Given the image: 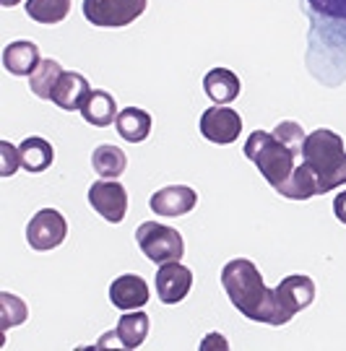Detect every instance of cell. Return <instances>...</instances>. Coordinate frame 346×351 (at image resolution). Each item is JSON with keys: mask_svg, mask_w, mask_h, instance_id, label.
<instances>
[{"mask_svg": "<svg viewBox=\"0 0 346 351\" xmlns=\"http://www.w3.org/2000/svg\"><path fill=\"white\" fill-rule=\"evenodd\" d=\"M276 193L289 198V201H308L312 195H318V177L312 175V169L305 162L297 164L292 177Z\"/></svg>", "mask_w": 346, "mask_h": 351, "instance_id": "20", "label": "cell"}, {"mask_svg": "<svg viewBox=\"0 0 346 351\" xmlns=\"http://www.w3.org/2000/svg\"><path fill=\"white\" fill-rule=\"evenodd\" d=\"M39 63H42L39 47L29 39L11 42L3 50V68L11 75H32L39 68Z\"/></svg>", "mask_w": 346, "mask_h": 351, "instance_id": "16", "label": "cell"}, {"mask_svg": "<svg viewBox=\"0 0 346 351\" xmlns=\"http://www.w3.org/2000/svg\"><path fill=\"white\" fill-rule=\"evenodd\" d=\"M334 213L341 224H346V190H341L334 198Z\"/></svg>", "mask_w": 346, "mask_h": 351, "instance_id": "29", "label": "cell"}, {"mask_svg": "<svg viewBox=\"0 0 346 351\" xmlns=\"http://www.w3.org/2000/svg\"><path fill=\"white\" fill-rule=\"evenodd\" d=\"M115 339L125 349H138L148 336V315L146 313H125L112 330Z\"/></svg>", "mask_w": 346, "mask_h": 351, "instance_id": "21", "label": "cell"}, {"mask_svg": "<svg viewBox=\"0 0 346 351\" xmlns=\"http://www.w3.org/2000/svg\"><path fill=\"white\" fill-rule=\"evenodd\" d=\"M193 289V271L183 265L180 261L172 263H161L157 271V294L164 304H177L187 297V291Z\"/></svg>", "mask_w": 346, "mask_h": 351, "instance_id": "11", "label": "cell"}, {"mask_svg": "<svg viewBox=\"0 0 346 351\" xmlns=\"http://www.w3.org/2000/svg\"><path fill=\"white\" fill-rule=\"evenodd\" d=\"M310 13V52L308 68H334L331 86H338V63H346V0H305Z\"/></svg>", "mask_w": 346, "mask_h": 351, "instance_id": "1", "label": "cell"}, {"mask_svg": "<svg viewBox=\"0 0 346 351\" xmlns=\"http://www.w3.org/2000/svg\"><path fill=\"white\" fill-rule=\"evenodd\" d=\"M19 154H21V169L32 172V175H39V172L49 169V164L55 159V151L49 146V141L39 138V136L21 141Z\"/></svg>", "mask_w": 346, "mask_h": 351, "instance_id": "19", "label": "cell"}, {"mask_svg": "<svg viewBox=\"0 0 346 351\" xmlns=\"http://www.w3.org/2000/svg\"><path fill=\"white\" fill-rule=\"evenodd\" d=\"M115 130L128 143H141L151 133V114L146 110H141V107H125V110H120L117 120H115Z\"/></svg>", "mask_w": 346, "mask_h": 351, "instance_id": "18", "label": "cell"}, {"mask_svg": "<svg viewBox=\"0 0 346 351\" xmlns=\"http://www.w3.org/2000/svg\"><path fill=\"white\" fill-rule=\"evenodd\" d=\"M227 346H229V343L224 341L222 333H211L209 339H203V343H200V349H203V351H211V349H222L224 351Z\"/></svg>", "mask_w": 346, "mask_h": 351, "instance_id": "28", "label": "cell"}, {"mask_svg": "<svg viewBox=\"0 0 346 351\" xmlns=\"http://www.w3.org/2000/svg\"><path fill=\"white\" fill-rule=\"evenodd\" d=\"M222 287L227 291L229 302L237 307V313L255 320V323H266V326H276V302H273V291L266 287V281L260 276L258 265L247 258H235L222 268Z\"/></svg>", "mask_w": 346, "mask_h": 351, "instance_id": "2", "label": "cell"}, {"mask_svg": "<svg viewBox=\"0 0 346 351\" xmlns=\"http://www.w3.org/2000/svg\"><path fill=\"white\" fill-rule=\"evenodd\" d=\"M21 167V154L19 146H13L11 141H0V175L11 177Z\"/></svg>", "mask_w": 346, "mask_h": 351, "instance_id": "27", "label": "cell"}, {"mask_svg": "<svg viewBox=\"0 0 346 351\" xmlns=\"http://www.w3.org/2000/svg\"><path fill=\"white\" fill-rule=\"evenodd\" d=\"M91 167H94V172H97L99 177L115 180V177H120L125 172L128 159H125L123 149H117V146H112V143H102V146H97L94 154H91Z\"/></svg>", "mask_w": 346, "mask_h": 351, "instance_id": "22", "label": "cell"}, {"mask_svg": "<svg viewBox=\"0 0 346 351\" xmlns=\"http://www.w3.org/2000/svg\"><path fill=\"white\" fill-rule=\"evenodd\" d=\"M89 91H91V84H89L86 75L76 73V71H62V75L52 88V101L65 112H76V110H81Z\"/></svg>", "mask_w": 346, "mask_h": 351, "instance_id": "14", "label": "cell"}, {"mask_svg": "<svg viewBox=\"0 0 346 351\" xmlns=\"http://www.w3.org/2000/svg\"><path fill=\"white\" fill-rule=\"evenodd\" d=\"M71 13V0H26V16L37 24H60Z\"/></svg>", "mask_w": 346, "mask_h": 351, "instance_id": "23", "label": "cell"}, {"mask_svg": "<svg viewBox=\"0 0 346 351\" xmlns=\"http://www.w3.org/2000/svg\"><path fill=\"white\" fill-rule=\"evenodd\" d=\"M62 75V68L58 60H42L39 68L29 75V86H32V94L39 97V99H52V88L58 84V78Z\"/></svg>", "mask_w": 346, "mask_h": 351, "instance_id": "24", "label": "cell"}, {"mask_svg": "<svg viewBox=\"0 0 346 351\" xmlns=\"http://www.w3.org/2000/svg\"><path fill=\"white\" fill-rule=\"evenodd\" d=\"M315 300V281L310 276H286L273 289L276 326H286L297 313H302Z\"/></svg>", "mask_w": 346, "mask_h": 351, "instance_id": "7", "label": "cell"}, {"mask_svg": "<svg viewBox=\"0 0 346 351\" xmlns=\"http://www.w3.org/2000/svg\"><path fill=\"white\" fill-rule=\"evenodd\" d=\"M273 136L281 141L284 146H289V149L295 151L297 156H302V146H305V138H308V136H305V130H302L299 123H295V120H284V123L276 125Z\"/></svg>", "mask_w": 346, "mask_h": 351, "instance_id": "26", "label": "cell"}, {"mask_svg": "<svg viewBox=\"0 0 346 351\" xmlns=\"http://www.w3.org/2000/svg\"><path fill=\"white\" fill-rule=\"evenodd\" d=\"M203 91L214 104H232L240 97V78L229 68H211L203 78Z\"/></svg>", "mask_w": 346, "mask_h": 351, "instance_id": "17", "label": "cell"}, {"mask_svg": "<svg viewBox=\"0 0 346 351\" xmlns=\"http://www.w3.org/2000/svg\"><path fill=\"white\" fill-rule=\"evenodd\" d=\"M245 156L260 169L266 182L273 190H279L295 172L297 154L289 146H284L273 133L266 130H253L250 138L245 141Z\"/></svg>", "mask_w": 346, "mask_h": 351, "instance_id": "4", "label": "cell"}, {"mask_svg": "<svg viewBox=\"0 0 346 351\" xmlns=\"http://www.w3.org/2000/svg\"><path fill=\"white\" fill-rule=\"evenodd\" d=\"M302 162L318 177V195H325L334 188L346 185L344 138L334 130H325V128L312 130L302 146Z\"/></svg>", "mask_w": 346, "mask_h": 351, "instance_id": "3", "label": "cell"}, {"mask_svg": "<svg viewBox=\"0 0 346 351\" xmlns=\"http://www.w3.org/2000/svg\"><path fill=\"white\" fill-rule=\"evenodd\" d=\"M198 195L193 188L187 185H170V188H161L151 195V211L159 213V216H185L196 208Z\"/></svg>", "mask_w": 346, "mask_h": 351, "instance_id": "13", "label": "cell"}, {"mask_svg": "<svg viewBox=\"0 0 346 351\" xmlns=\"http://www.w3.org/2000/svg\"><path fill=\"white\" fill-rule=\"evenodd\" d=\"M78 112H81V117L86 120L89 125L107 128V125H115L120 110H117L115 97H112L110 91H104V88H91Z\"/></svg>", "mask_w": 346, "mask_h": 351, "instance_id": "15", "label": "cell"}, {"mask_svg": "<svg viewBox=\"0 0 346 351\" xmlns=\"http://www.w3.org/2000/svg\"><path fill=\"white\" fill-rule=\"evenodd\" d=\"M148 297H151L148 284L141 276H136V274L117 276L110 284V302L117 307V310H123V313H130V310H141V307H146Z\"/></svg>", "mask_w": 346, "mask_h": 351, "instance_id": "12", "label": "cell"}, {"mask_svg": "<svg viewBox=\"0 0 346 351\" xmlns=\"http://www.w3.org/2000/svg\"><path fill=\"white\" fill-rule=\"evenodd\" d=\"M240 133H242V117L227 104H214L200 114V136L216 146L235 143Z\"/></svg>", "mask_w": 346, "mask_h": 351, "instance_id": "9", "label": "cell"}, {"mask_svg": "<svg viewBox=\"0 0 346 351\" xmlns=\"http://www.w3.org/2000/svg\"><path fill=\"white\" fill-rule=\"evenodd\" d=\"M0 304H3V313H0V330H11L13 326H21L26 317H29V310H26V302L13 297L8 291L0 294Z\"/></svg>", "mask_w": 346, "mask_h": 351, "instance_id": "25", "label": "cell"}, {"mask_svg": "<svg viewBox=\"0 0 346 351\" xmlns=\"http://www.w3.org/2000/svg\"><path fill=\"white\" fill-rule=\"evenodd\" d=\"M136 242L141 252L146 255L151 263H172V261H180L185 255V242H183V234L167 224H159V221H143V224L136 229Z\"/></svg>", "mask_w": 346, "mask_h": 351, "instance_id": "5", "label": "cell"}, {"mask_svg": "<svg viewBox=\"0 0 346 351\" xmlns=\"http://www.w3.org/2000/svg\"><path fill=\"white\" fill-rule=\"evenodd\" d=\"M146 5L148 0H84L81 11L91 26L117 29V26H128L141 19Z\"/></svg>", "mask_w": 346, "mask_h": 351, "instance_id": "6", "label": "cell"}, {"mask_svg": "<svg viewBox=\"0 0 346 351\" xmlns=\"http://www.w3.org/2000/svg\"><path fill=\"white\" fill-rule=\"evenodd\" d=\"M65 237H68V221L58 208H42L26 224V242L32 245V250H55L65 242Z\"/></svg>", "mask_w": 346, "mask_h": 351, "instance_id": "8", "label": "cell"}, {"mask_svg": "<svg viewBox=\"0 0 346 351\" xmlns=\"http://www.w3.org/2000/svg\"><path fill=\"white\" fill-rule=\"evenodd\" d=\"M21 0H0V5H5V8H13V5H19Z\"/></svg>", "mask_w": 346, "mask_h": 351, "instance_id": "30", "label": "cell"}, {"mask_svg": "<svg viewBox=\"0 0 346 351\" xmlns=\"http://www.w3.org/2000/svg\"><path fill=\"white\" fill-rule=\"evenodd\" d=\"M89 203L91 208L107 219L110 224H120L128 213V193L125 185H120L117 180H104L99 177L97 182L89 188Z\"/></svg>", "mask_w": 346, "mask_h": 351, "instance_id": "10", "label": "cell"}]
</instances>
